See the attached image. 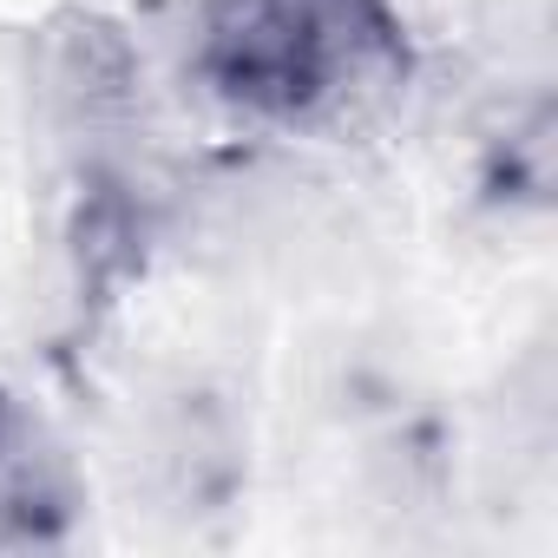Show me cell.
<instances>
[{
  "label": "cell",
  "mask_w": 558,
  "mask_h": 558,
  "mask_svg": "<svg viewBox=\"0 0 558 558\" xmlns=\"http://www.w3.org/2000/svg\"><path fill=\"white\" fill-rule=\"evenodd\" d=\"M401 60L381 0H204L197 73L243 112L310 119Z\"/></svg>",
  "instance_id": "6da1fadb"
}]
</instances>
